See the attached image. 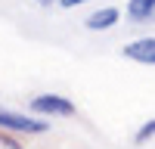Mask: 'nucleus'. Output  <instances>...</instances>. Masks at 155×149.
Segmentation results:
<instances>
[{
    "label": "nucleus",
    "instance_id": "nucleus-1",
    "mask_svg": "<svg viewBox=\"0 0 155 149\" xmlns=\"http://www.w3.org/2000/svg\"><path fill=\"white\" fill-rule=\"evenodd\" d=\"M0 127L16 131V134H47V131H50V124H47L44 118L25 115V112H9V109H0Z\"/></svg>",
    "mask_w": 155,
    "mask_h": 149
},
{
    "label": "nucleus",
    "instance_id": "nucleus-4",
    "mask_svg": "<svg viewBox=\"0 0 155 149\" xmlns=\"http://www.w3.org/2000/svg\"><path fill=\"white\" fill-rule=\"evenodd\" d=\"M118 19H121V9L118 6H99V9H93L87 16V28L90 31H109V28H115L118 25Z\"/></svg>",
    "mask_w": 155,
    "mask_h": 149
},
{
    "label": "nucleus",
    "instance_id": "nucleus-8",
    "mask_svg": "<svg viewBox=\"0 0 155 149\" xmlns=\"http://www.w3.org/2000/svg\"><path fill=\"white\" fill-rule=\"evenodd\" d=\"M81 3H87V0H59L62 9H74V6H81Z\"/></svg>",
    "mask_w": 155,
    "mask_h": 149
},
{
    "label": "nucleus",
    "instance_id": "nucleus-5",
    "mask_svg": "<svg viewBox=\"0 0 155 149\" xmlns=\"http://www.w3.org/2000/svg\"><path fill=\"white\" fill-rule=\"evenodd\" d=\"M127 19L134 25H146L155 22V0H127Z\"/></svg>",
    "mask_w": 155,
    "mask_h": 149
},
{
    "label": "nucleus",
    "instance_id": "nucleus-6",
    "mask_svg": "<svg viewBox=\"0 0 155 149\" xmlns=\"http://www.w3.org/2000/svg\"><path fill=\"white\" fill-rule=\"evenodd\" d=\"M152 137H155V118H149L143 127L134 134V143H137V146H143V143H149V140H152Z\"/></svg>",
    "mask_w": 155,
    "mask_h": 149
},
{
    "label": "nucleus",
    "instance_id": "nucleus-7",
    "mask_svg": "<svg viewBox=\"0 0 155 149\" xmlns=\"http://www.w3.org/2000/svg\"><path fill=\"white\" fill-rule=\"evenodd\" d=\"M0 149H25L16 137H6V134H0Z\"/></svg>",
    "mask_w": 155,
    "mask_h": 149
},
{
    "label": "nucleus",
    "instance_id": "nucleus-2",
    "mask_svg": "<svg viewBox=\"0 0 155 149\" xmlns=\"http://www.w3.org/2000/svg\"><path fill=\"white\" fill-rule=\"evenodd\" d=\"M31 112H37V115H56V118H71L74 115V103L68 96H59V93H41L31 99Z\"/></svg>",
    "mask_w": 155,
    "mask_h": 149
},
{
    "label": "nucleus",
    "instance_id": "nucleus-9",
    "mask_svg": "<svg viewBox=\"0 0 155 149\" xmlns=\"http://www.w3.org/2000/svg\"><path fill=\"white\" fill-rule=\"evenodd\" d=\"M41 6H50V3H59V0H37Z\"/></svg>",
    "mask_w": 155,
    "mask_h": 149
},
{
    "label": "nucleus",
    "instance_id": "nucleus-3",
    "mask_svg": "<svg viewBox=\"0 0 155 149\" xmlns=\"http://www.w3.org/2000/svg\"><path fill=\"white\" fill-rule=\"evenodd\" d=\"M121 56L140 62V65H155V37H137L121 47Z\"/></svg>",
    "mask_w": 155,
    "mask_h": 149
}]
</instances>
